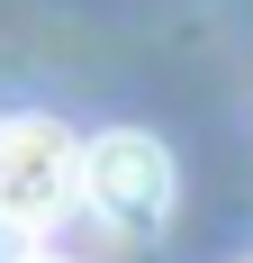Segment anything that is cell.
<instances>
[{"mask_svg":"<svg viewBox=\"0 0 253 263\" xmlns=\"http://www.w3.org/2000/svg\"><path fill=\"white\" fill-rule=\"evenodd\" d=\"M81 200H91V218H100L109 236L145 245L172 227V200H181V173L172 155H163V136L145 127H109L81 145Z\"/></svg>","mask_w":253,"mask_h":263,"instance_id":"cell-1","label":"cell"},{"mask_svg":"<svg viewBox=\"0 0 253 263\" xmlns=\"http://www.w3.org/2000/svg\"><path fill=\"white\" fill-rule=\"evenodd\" d=\"M73 209H81V136H64L54 118H0V218L46 236Z\"/></svg>","mask_w":253,"mask_h":263,"instance_id":"cell-2","label":"cell"},{"mask_svg":"<svg viewBox=\"0 0 253 263\" xmlns=\"http://www.w3.org/2000/svg\"><path fill=\"white\" fill-rule=\"evenodd\" d=\"M36 254V227H18V218H0V263H27Z\"/></svg>","mask_w":253,"mask_h":263,"instance_id":"cell-3","label":"cell"},{"mask_svg":"<svg viewBox=\"0 0 253 263\" xmlns=\"http://www.w3.org/2000/svg\"><path fill=\"white\" fill-rule=\"evenodd\" d=\"M27 263H73V254H46V245H36V254H27Z\"/></svg>","mask_w":253,"mask_h":263,"instance_id":"cell-4","label":"cell"}]
</instances>
